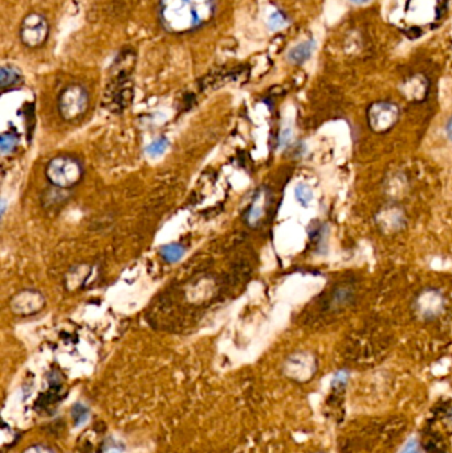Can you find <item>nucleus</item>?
Masks as SVG:
<instances>
[{"instance_id":"8","label":"nucleus","mask_w":452,"mask_h":453,"mask_svg":"<svg viewBox=\"0 0 452 453\" xmlns=\"http://www.w3.org/2000/svg\"><path fill=\"white\" fill-rule=\"evenodd\" d=\"M444 309V297L436 289H425L415 300V312L425 321L439 317Z\"/></svg>"},{"instance_id":"21","label":"nucleus","mask_w":452,"mask_h":453,"mask_svg":"<svg viewBox=\"0 0 452 453\" xmlns=\"http://www.w3.org/2000/svg\"><path fill=\"white\" fill-rule=\"evenodd\" d=\"M399 453H420L419 443L415 439H410Z\"/></svg>"},{"instance_id":"26","label":"nucleus","mask_w":452,"mask_h":453,"mask_svg":"<svg viewBox=\"0 0 452 453\" xmlns=\"http://www.w3.org/2000/svg\"><path fill=\"white\" fill-rule=\"evenodd\" d=\"M315 453H325V452H315Z\"/></svg>"},{"instance_id":"11","label":"nucleus","mask_w":452,"mask_h":453,"mask_svg":"<svg viewBox=\"0 0 452 453\" xmlns=\"http://www.w3.org/2000/svg\"><path fill=\"white\" fill-rule=\"evenodd\" d=\"M429 91V82L423 76H413L407 80V82L403 84L402 92L410 100H423L427 95Z\"/></svg>"},{"instance_id":"10","label":"nucleus","mask_w":452,"mask_h":453,"mask_svg":"<svg viewBox=\"0 0 452 453\" xmlns=\"http://www.w3.org/2000/svg\"><path fill=\"white\" fill-rule=\"evenodd\" d=\"M377 223L385 232H394L405 226V213L402 209L390 206L378 213Z\"/></svg>"},{"instance_id":"13","label":"nucleus","mask_w":452,"mask_h":453,"mask_svg":"<svg viewBox=\"0 0 452 453\" xmlns=\"http://www.w3.org/2000/svg\"><path fill=\"white\" fill-rule=\"evenodd\" d=\"M315 49V41L313 40H306L304 43L297 44L288 52V61L296 65L304 64L309 57L312 56V52Z\"/></svg>"},{"instance_id":"14","label":"nucleus","mask_w":452,"mask_h":453,"mask_svg":"<svg viewBox=\"0 0 452 453\" xmlns=\"http://www.w3.org/2000/svg\"><path fill=\"white\" fill-rule=\"evenodd\" d=\"M161 256L168 263H177L185 256V248L181 244H169L161 248Z\"/></svg>"},{"instance_id":"25","label":"nucleus","mask_w":452,"mask_h":453,"mask_svg":"<svg viewBox=\"0 0 452 453\" xmlns=\"http://www.w3.org/2000/svg\"><path fill=\"white\" fill-rule=\"evenodd\" d=\"M4 212H5V202L3 200V203H1V215H4Z\"/></svg>"},{"instance_id":"17","label":"nucleus","mask_w":452,"mask_h":453,"mask_svg":"<svg viewBox=\"0 0 452 453\" xmlns=\"http://www.w3.org/2000/svg\"><path fill=\"white\" fill-rule=\"evenodd\" d=\"M295 196L296 200L302 205V207H308V205L313 200V192L308 185L300 183L296 189H295Z\"/></svg>"},{"instance_id":"6","label":"nucleus","mask_w":452,"mask_h":453,"mask_svg":"<svg viewBox=\"0 0 452 453\" xmlns=\"http://www.w3.org/2000/svg\"><path fill=\"white\" fill-rule=\"evenodd\" d=\"M317 359L309 351H297L289 356L284 362L285 377L297 383H306L317 373Z\"/></svg>"},{"instance_id":"1","label":"nucleus","mask_w":452,"mask_h":453,"mask_svg":"<svg viewBox=\"0 0 452 453\" xmlns=\"http://www.w3.org/2000/svg\"><path fill=\"white\" fill-rule=\"evenodd\" d=\"M216 14V0H159L158 20L161 27L171 35L195 32Z\"/></svg>"},{"instance_id":"5","label":"nucleus","mask_w":452,"mask_h":453,"mask_svg":"<svg viewBox=\"0 0 452 453\" xmlns=\"http://www.w3.org/2000/svg\"><path fill=\"white\" fill-rule=\"evenodd\" d=\"M51 27L47 18L40 12L27 14L20 23L19 38L28 49H38L48 41Z\"/></svg>"},{"instance_id":"24","label":"nucleus","mask_w":452,"mask_h":453,"mask_svg":"<svg viewBox=\"0 0 452 453\" xmlns=\"http://www.w3.org/2000/svg\"><path fill=\"white\" fill-rule=\"evenodd\" d=\"M352 3H354V4H365V3H368L369 0H350Z\"/></svg>"},{"instance_id":"18","label":"nucleus","mask_w":452,"mask_h":453,"mask_svg":"<svg viewBox=\"0 0 452 453\" xmlns=\"http://www.w3.org/2000/svg\"><path fill=\"white\" fill-rule=\"evenodd\" d=\"M168 148H169V141H168V138L162 137V138H158L154 142H151L146 149V152H148V155L155 158V156L162 155Z\"/></svg>"},{"instance_id":"19","label":"nucleus","mask_w":452,"mask_h":453,"mask_svg":"<svg viewBox=\"0 0 452 453\" xmlns=\"http://www.w3.org/2000/svg\"><path fill=\"white\" fill-rule=\"evenodd\" d=\"M348 379H349V373L345 371V370H341V371H337L336 375L333 378V382H332V386L333 388L336 390H343L346 383H348Z\"/></svg>"},{"instance_id":"23","label":"nucleus","mask_w":452,"mask_h":453,"mask_svg":"<svg viewBox=\"0 0 452 453\" xmlns=\"http://www.w3.org/2000/svg\"><path fill=\"white\" fill-rule=\"evenodd\" d=\"M446 134H447V138L452 142V115L449 118V121L446 124Z\"/></svg>"},{"instance_id":"2","label":"nucleus","mask_w":452,"mask_h":453,"mask_svg":"<svg viewBox=\"0 0 452 453\" xmlns=\"http://www.w3.org/2000/svg\"><path fill=\"white\" fill-rule=\"evenodd\" d=\"M135 60V52L126 48L120 52L112 65V77L105 91V100H108V106L114 112L124 111L131 104L133 95L132 72Z\"/></svg>"},{"instance_id":"20","label":"nucleus","mask_w":452,"mask_h":453,"mask_svg":"<svg viewBox=\"0 0 452 453\" xmlns=\"http://www.w3.org/2000/svg\"><path fill=\"white\" fill-rule=\"evenodd\" d=\"M23 453H55V451L51 447H48V445L35 444V445L28 447Z\"/></svg>"},{"instance_id":"15","label":"nucleus","mask_w":452,"mask_h":453,"mask_svg":"<svg viewBox=\"0 0 452 453\" xmlns=\"http://www.w3.org/2000/svg\"><path fill=\"white\" fill-rule=\"evenodd\" d=\"M19 138L14 132H3L0 138V150L3 154H11L18 148Z\"/></svg>"},{"instance_id":"3","label":"nucleus","mask_w":452,"mask_h":453,"mask_svg":"<svg viewBox=\"0 0 452 453\" xmlns=\"http://www.w3.org/2000/svg\"><path fill=\"white\" fill-rule=\"evenodd\" d=\"M58 113L67 122L76 121L89 108V93L81 84H69L58 95Z\"/></svg>"},{"instance_id":"7","label":"nucleus","mask_w":452,"mask_h":453,"mask_svg":"<svg viewBox=\"0 0 452 453\" xmlns=\"http://www.w3.org/2000/svg\"><path fill=\"white\" fill-rule=\"evenodd\" d=\"M399 119V108L389 101H378L368 109V122L373 132L392 130Z\"/></svg>"},{"instance_id":"9","label":"nucleus","mask_w":452,"mask_h":453,"mask_svg":"<svg viewBox=\"0 0 452 453\" xmlns=\"http://www.w3.org/2000/svg\"><path fill=\"white\" fill-rule=\"evenodd\" d=\"M45 300L36 290H23L18 293L11 302V310L18 316H31L44 307Z\"/></svg>"},{"instance_id":"22","label":"nucleus","mask_w":452,"mask_h":453,"mask_svg":"<svg viewBox=\"0 0 452 453\" xmlns=\"http://www.w3.org/2000/svg\"><path fill=\"white\" fill-rule=\"evenodd\" d=\"M286 24V20L284 18L282 14H275L271 19H269V25L273 28V30H278L280 27H284Z\"/></svg>"},{"instance_id":"12","label":"nucleus","mask_w":452,"mask_h":453,"mask_svg":"<svg viewBox=\"0 0 452 453\" xmlns=\"http://www.w3.org/2000/svg\"><path fill=\"white\" fill-rule=\"evenodd\" d=\"M21 82H23V75H21L19 68H16L15 65H8V64L1 65L0 86L3 89V92L12 89L14 86L19 85Z\"/></svg>"},{"instance_id":"16","label":"nucleus","mask_w":452,"mask_h":453,"mask_svg":"<svg viewBox=\"0 0 452 453\" xmlns=\"http://www.w3.org/2000/svg\"><path fill=\"white\" fill-rule=\"evenodd\" d=\"M89 408L84 404V403H76L72 407V420H74V424L75 427H80L82 426L85 421H88L89 419Z\"/></svg>"},{"instance_id":"4","label":"nucleus","mask_w":452,"mask_h":453,"mask_svg":"<svg viewBox=\"0 0 452 453\" xmlns=\"http://www.w3.org/2000/svg\"><path fill=\"white\" fill-rule=\"evenodd\" d=\"M47 178L57 189H65L75 186L82 176V167L75 158L58 155L47 166Z\"/></svg>"}]
</instances>
